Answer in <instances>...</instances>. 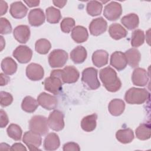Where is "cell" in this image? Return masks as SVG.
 I'll list each match as a JSON object with an SVG mask.
<instances>
[{
	"label": "cell",
	"instance_id": "cell-16",
	"mask_svg": "<svg viewBox=\"0 0 151 151\" xmlns=\"http://www.w3.org/2000/svg\"><path fill=\"white\" fill-rule=\"evenodd\" d=\"M110 64L118 71L124 70L127 64L124 53L121 51H115L112 53L110 57Z\"/></svg>",
	"mask_w": 151,
	"mask_h": 151
},
{
	"label": "cell",
	"instance_id": "cell-2",
	"mask_svg": "<svg viewBox=\"0 0 151 151\" xmlns=\"http://www.w3.org/2000/svg\"><path fill=\"white\" fill-rule=\"evenodd\" d=\"M150 97V93L146 88L132 87L125 93L124 100L130 104H142Z\"/></svg>",
	"mask_w": 151,
	"mask_h": 151
},
{
	"label": "cell",
	"instance_id": "cell-24",
	"mask_svg": "<svg viewBox=\"0 0 151 151\" xmlns=\"http://www.w3.org/2000/svg\"><path fill=\"white\" fill-rule=\"evenodd\" d=\"M109 33L110 36L116 40L125 38L127 34L126 29L118 23H113L109 26Z\"/></svg>",
	"mask_w": 151,
	"mask_h": 151
},
{
	"label": "cell",
	"instance_id": "cell-11",
	"mask_svg": "<svg viewBox=\"0 0 151 151\" xmlns=\"http://www.w3.org/2000/svg\"><path fill=\"white\" fill-rule=\"evenodd\" d=\"M43 84L45 90L54 94H58L62 90L63 81L57 76L50 75L44 80Z\"/></svg>",
	"mask_w": 151,
	"mask_h": 151
},
{
	"label": "cell",
	"instance_id": "cell-7",
	"mask_svg": "<svg viewBox=\"0 0 151 151\" xmlns=\"http://www.w3.org/2000/svg\"><path fill=\"white\" fill-rule=\"evenodd\" d=\"M64 114L60 110H55L48 116L47 121L49 127L54 131H61L64 127Z\"/></svg>",
	"mask_w": 151,
	"mask_h": 151
},
{
	"label": "cell",
	"instance_id": "cell-27",
	"mask_svg": "<svg viewBox=\"0 0 151 151\" xmlns=\"http://www.w3.org/2000/svg\"><path fill=\"white\" fill-rule=\"evenodd\" d=\"M97 119V115L96 113L84 117L81 122L82 129L87 132L93 131L96 127Z\"/></svg>",
	"mask_w": 151,
	"mask_h": 151
},
{
	"label": "cell",
	"instance_id": "cell-37",
	"mask_svg": "<svg viewBox=\"0 0 151 151\" xmlns=\"http://www.w3.org/2000/svg\"><path fill=\"white\" fill-rule=\"evenodd\" d=\"M145 41V33L143 30L137 29L134 30L132 34L131 45L133 47L141 46Z\"/></svg>",
	"mask_w": 151,
	"mask_h": 151
},
{
	"label": "cell",
	"instance_id": "cell-46",
	"mask_svg": "<svg viewBox=\"0 0 151 151\" xmlns=\"http://www.w3.org/2000/svg\"><path fill=\"white\" fill-rule=\"evenodd\" d=\"M24 2L30 8L37 6L40 4V1H25Z\"/></svg>",
	"mask_w": 151,
	"mask_h": 151
},
{
	"label": "cell",
	"instance_id": "cell-23",
	"mask_svg": "<svg viewBox=\"0 0 151 151\" xmlns=\"http://www.w3.org/2000/svg\"><path fill=\"white\" fill-rule=\"evenodd\" d=\"M125 109V103L123 100L119 99H114L111 100L108 106L109 113L114 116H120Z\"/></svg>",
	"mask_w": 151,
	"mask_h": 151
},
{
	"label": "cell",
	"instance_id": "cell-12",
	"mask_svg": "<svg viewBox=\"0 0 151 151\" xmlns=\"http://www.w3.org/2000/svg\"><path fill=\"white\" fill-rule=\"evenodd\" d=\"M37 101L39 105L48 110L55 109L58 104V100L55 96L45 92L39 94L37 97Z\"/></svg>",
	"mask_w": 151,
	"mask_h": 151
},
{
	"label": "cell",
	"instance_id": "cell-36",
	"mask_svg": "<svg viewBox=\"0 0 151 151\" xmlns=\"http://www.w3.org/2000/svg\"><path fill=\"white\" fill-rule=\"evenodd\" d=\"M7 134L14 140L18 141L21 139L22 131L21 127L16 124H11L6 129Z\"/></svg>",
	"mask_w": 151,
	"mask_h": 151
},
{
	"label": "cell",
	"instance_id": "cell-19",
	"mask_svg": "<svg viewBox=\"0 0 151 151\" xmlns=\"http://www.w3.org/2000/svg\"><path fill=\"white\" fill-rule=\"evenodd\" d=\"M28 8L21 1L14 2L11 4L9 12L11 15L15 19L23 18L26 16Z\"/></svg>",
	"mask_w": 151,
	"mask_h": 151
},
{
	"label": "cell",
	"instance_id": "cell-32",
	"mask_svg": "<svg viewBox=\"0 0 151 151\" xmlns=\"http://www.w3.org/2000/svg\"><path fill=\"white\" fill-rule=\"evenodd\" d=\"M137 138L140 140H146L150 138V125L149 123L140 124L135 130Z\"/></svg>",
	"mask_w": 151,
	"mask_h": 151
},
{
	"label": "cell",
	"instance_id": "cell-15",
	"mask_svg": "<svg viewBox=\"0 0 151 151\" xmlns=\"http://www.w3.org/2000/svg\"><path fill=\"white\" fill-rule=\"evenodd\" d=\"M149 81V77L146 70L137 67L135 68L132 75V81L137 86L143 87L146 86Z\"/></svg>",
	"mask_w": 151,
	"mask_h": 151
},
{
	"label": "cell",
	"instance_id": "cell-33",
	"mask_svg": "<svg viewBox=\"0 0 151 151\" xmlns=\"http://www.w3.org/2000/svg\"><path fill=\"white\" fill-rule=\"evenodd\" d=\"M46 19L50 24H57L61 19L60 11L53 6H50L45 9Z\"/></svg>",
	"mask_w": 151,
	"mask_h": 151
},
{
	"label": "cell",
	"instance_id": "cell-21",
	"mask_svg": "<svg viewBox=\"0 0 151 151\" xmlns=\"http://www.w3.org/2000/svg\"><path fill=\"white\" fill-rule=\"evenodd\" d=\"M124 55L127 64L131 67L135 68L139 66L141 59V54L137 49L135 48H130L124 52Z\"/></svg>",
	"mask_w": 151,
	"mask_h": 151
},
{
	"label": "cell",
	"instance_id": "cell-26",
	"mask_svg": "<svg viewBox=\"0 0 151 151\" xmlns=\"http://www.w3.org/2000/svg\"><path fill=\"white\" fill-rule=\"evenodd\" d=\"M87 53L86 49L81 46L79 45L74 48L70 52V58L75 64H81L86 59Z\"/></svg>",
	"mask_w": 151,
	"mask_h": 151
},
{
	"label": "cell",
	"instance_id": "cell-39",
	"mask_svg": "<svg viewBox=\"0 0 151 151\" xmlns=\"http://www.w3.org/2000/svg\"><path fill=\"white\" fill-rule=\"evenodd\" d=\"M12 101L13 97L9 93L3 91L0 92V104L2 107L9 106Z\"/></svg>",
	"mask_w": 151,
	"mask_h": 151
},
{
	"label": "cell",
	"instance_id": "cell-3",
	"mask_svg": "<svg viewBox=\"0 0 151 151\" xmlns=\"http://www.w3.org/2000/svg\"><path fill=\"white\" fill-rule=\"evenodd\" d=\"M50 75L59 77L63 83L67 84L77 82L80 77L78 70L72 65L66 66L63 70H54L51 72Z\"/></svg>",
	"mask_w": 151,
	"mask_h": 151
},
{
	"label": "cell",
	"instance_id": "cell-6",
	"mask_svg": "<svg viewBox=\"0 0 151 151\" xmlns=\"http://www.w3.org/2000/svg\"><path fill=\"white\" fill-rule=\"evenodd\" d=\"M67 52L61 49H55L52 51L48 56V63L52 68L63 67L68 60Z\"/></svg>",
	"mask_w": 151,
	"mask_h": 151
},
{
	"label": "cell",
	"instance_id": "cell-17",
	"mask_svg": "<svg viewBox=\"0 0 151 151\" xmlns=\"http://www.w3.org/2000/svg\"><path fill=\"white\" fill-rule=\"evenodd\" d=\"M30 29L28 25H20L16 27L13 31L15 39L21 44L26 43L30 37Z\"/></svg>",
	"mask_w": 151,
	"mask_h": 151
},
{
	"label": "cell",
	"instance_id": "cell-13",
	"mask_svg": "<svg viewBox=\"0 0 151 151\" xmlns=\"http://www.w3.org/2000/svg\"><path fill=\"white\" fill-rule=\"evenodd\" d=\"M26 76L30 80H41L44 76V71L42 67L37 63H31L26 68Z\"/></svg>",
	"mask_w": 151,
	"mask_h": 151
},
{
	"label": "cell",
	"instance_id": "cell-40",
	"mask_svg": "<svg viewBox=\"0 0 151 151\" xmlns=\"http://www.w3.org/2000/svg\"><path fill=\"white\" fill-rule=\"evenodd\" d=\"M12 31V26L9 21L5 18H0V33L2 35L10 34Z\"/></svg>",
	"mask_w": 151,
	"mask_h": 151
},
{
	"label": "cell",
	"instance_id": "cell-38",
	"mask_svg": "<svg viewBox=\"0 0 151 151\" xmlns=\"http://www.w3.org/2000/svg\"><path fill=\"white\" fill-rule=\"evenodd\" d=\"M74 26L75 21L70 17L64 18L60 24L61 30L64 33H69L74 28Z\"/></svg>",
	"mask_w": 151,
	"mask_h": 151
},
{
	"label": "cell",
	"instance_id": "cell-14",
	"mask_svg": "<svg viewBox=\"0 0 151 151\" xmlns=\"http://www.w3.org/2000/svg\"><path fill=\"white\" fill-rule=\"evenodd\" d=\"M107 28V23L102 17L95 18L89 25L90 32L92 35L99 36L103 34Z\"/></svg>",
	"mask_w": 151,
	"mask_h": 151
},
{
	"label": "cell",
	"instance_id": "cell-34",
	"mask_svg": "<svg viewBox=\"0 0 151 151\" xmlns=\"http://www.w3.org/2000/svg\"><path fill=\"white\" fill-rule=\"evenodd\" d=\"M103 9V4L97 1H90L87 4L86 11L88 15L95 17L100 15Z\"/></svg>",
	"mask_w": 151,
	"mask_h": 151
},
{
	"label": "cell",
	"instance_id": "cell-8",
	"mask_svg": "<svg viewBox=\"0 0 151 151\" xmlns=\"http://www.w3.org/2000/svg\"><path fill=\"white\" fill-rule=\"evenodd\" d=\"M122 14V8L120 3L111 1L107 4L104 8L103 15L109 21H116Z\"/></svg>",
	"mask_w": 151,
	"mask_h": 151
},
{
	"label": "cell",
	"instance_id": "cell-41",
	"mask_svg": "<svg viewBox=\"0 0 151 151\" xmlns=\"http://www.w3.org/2000/svg\"><path fill=\"white\" fill-rule=\"evenodd\" d=\"M63 149L64 151H79L80 150V147L77 143L70 142L65 143L63 145Z\"/></svg>",
	"mask_w": 151,
	"mask_h": 151
},
{
	"label": "cell",
	"instance_id": "cell-44",
	"mask_svg": "<svg viewBox=\"0 0 151 151\" xmlns=\"http://www.w3.org/2000/svg\"><path fill=\"white\" fill-rule=\"evenodd\" d=\"M0 77H1V82H0V84L1 86H4L6 85L9 81H10V78L6 76L5 74H4V73H1L0 74Z\"/></svg>",
	"mask_w": 151,
	"mask_h": 151
},
{
	"label": "cell",
	"instance_id": "cell-35",
	"mask_svg": "<svg viewBox=\"0 0 151 151\" xmlns=\"http://www.w3.org/2000/svg\"><path fill=\"white\" fill-rule=\"evenodd\" d=\"M51 48L50 42L45 38L38 40L35 44V51L40 54H47Z\"/></svg>",
	"mask_w": 151,
	"mask_h": 151
},
{
	"label": "cell",
	"instance_id": "cell-18",
	"mask_svg": "<svg viewBox=\"0 0 151 151\" xmlns=\"http://www.w3.org/2000/svg\"><path fill=\"white\" fill-rule=\"evenodd\" d=\"M45 14L41 8L31 9L28 16L29 24L33 27H39L45 22Z\"/></svg>",
	"mask_w": 151,
	"mask_h": 151
},
{
	"label": "cell",
	"instance_id": "cell-28",
	"mask_svg": "<svg viewBox=\"0 0 151 151\" xmlns=\"http://www.w3.org/2000/svg\"><path fill=\"white\" fill-rule=\"evenodd\" d=\"M116 138L121 143H129L134 139L133 131L130 128L120 129L116 133Z\"/></svg>",
	"mask_w": 151,
	"mask_h": 151
},
{
	"label": "cell",
	"instance_id": "cell-29",
	"mask_svg": "<svg viewBox=\"0 0 151 151\" xmlns=\"http://www.w3.org/2000/svg\"><path fill=\"white\" fill-rule=\"evenodd\" d=\"M121 22L129 30H132L139 26V17L134 13L129 14L122 18Z\"/></svg>",
	"mask_w": 151,
	"mask_h": 151
},
{
	"label": "cell",
	"instance_id": "cell-1",
	"mask_svg": "<svg viewBox=\"0 0 151 151\" xmlns=\"http://www.w3.org/2000/svg\"><path fill=\"white\" fill-rule=\"evenodd\" d=\"M99 76L106 89L110 92H116L122 87V82L117 77L116 71L110 67H106L100 70Z\"/></svg>",
	"mask_w": 151,
	"mask_h": 151
},
{
	"label": "cell",
	"instance_id": "cell-25",
	"mask_svg": "<svg viewBox=\"0 0 151 151\" xmlns=\"http://www.w3.org/2000/svg\"><path fill=\"white\" fill-rule=\"evenodd\" d=\"M71 37L77 43H82L86 41L88 38L87 29L81 25L76 26L71 31Z\"/></svg>",
	"mask_w": 151,
	"mask_h": 151
},
{
	"label": "cell",
	"instance_id": "cell-42",
	"mask_svg": "<svg viewBox=\"0 0 151 151\" xmlns=\"http://www.w3.org/2000/svg\"><path fill=\"white\" fill-rule=\"evenodd\" d=\"M0 117V127L1 128H4L8 124L9 119L6 113L3 109H1Z\"/></svg>",
	"mask_w": 151,
	"mask_h": 151
},
{
	"label": "cell",
	"instance_id": "cell-45",
	"mask_svg": "<svg viewBox=\"0 0 151 151\" xmlns=\"http://www.w3.org/2000/svg\"><path fill=\"white\" fill-rule=\"evenodd\" d=\"M0 8H1V15H3L7 12L8 9V4L5 1H0Z\"/></svg>",
	"mask_w": 151,
	"mask_h": 151
},
{
	"label": "cell",
	"instance_id": "cell-4",
	"mask_svg": "<svg viewBox=\"0 0 151 151\" xmlns=\"http://www.w3.org/2000/svg\"><path fill=\"white\" fill-rule=\"evenodd\" d=\"M97 70L93 67L85 68L82 72L81 81L84 87L88 90H96L100 86L97 78Z\"/></svg>",
	"mask_w": 151,
	"mask_h": 151
},
{
	"label": "cell",
	"instance_id": "cell-22",
	"mask_svg": "<svg viewBox=\"0 0 151 151\" xmlns=\"http://www.w3.org/2000/svg\"><path fill=\"white\" fill-rule=\"evenodd\" d=\"M109 53L103 50H98L92 55V61L97 67H101L108 63Z\"/></svg>",
	"mask_w": 151,
	"mask_h": 151
},
{
	"label": "cell",
	"instance_id": "cell-9",
	"mask_svg": "<svg viewBox=\"0 0 151 151\" xmlns=\"http://www.w3.org/2000/svg\"><path fill=\"white\" fill-rule=\"evenodd\" d=\"M22 141L28 146L29 150H40L39 147L42 143L41 135L31 130L25 132Z\"/></svg>",
	"mask_w": 151,
	"mask_h": 151
},
{
	"label": "cell",
	"instance_id": "cell-47",
	"mask_svg": "<svg viewBox=\"0 0 151 151\" xmlns=\"http://www.w3.org/2000/svg\"><path fill=\"white\" fill-rule=\"evenodd\" d=\"M52 2L55 6L62 8L66 4L67 1H53Z\"/></svg>",
	"mask_w": 151,
	"mask_h": 151
},
{
	"label": "cell",
	"instance_id": "cell-31",
	"mask_svg": "<svg viewBox=\"0 0 151 151\" xmlns=\"http://www.w3.org/2000/svg\"><path fill=\"white\" fill-rule=\"evenodd\" d=\"M38 103L34 98L28 96L24 97L21 103V108L24 111L31 113L34 112L38 107Z\"/></svg>",
	"mask_w": 151,
	"mask_h": 151
},
{
	"label": "cell",
	"instance_id": "cell-5",
	"mask_svg": "<svg viewBox=\"0 0 151 151\" xmlns=\"http://www.w3.org/2000/svg\"><path fill=\"white\" fill-rule=\"evenodd\" d=\"M48 127L47 119L43 116H34L29 122V128L30 130L38 133L40 135H45L49 131Z\"/></svg>",
	"mask_w": 151,
	"mask_h": 151
},
{
	"label": "cell",
	"instance_id": "cell-10",
	"mask_svg": "<svg viewBox=\"0 0 151 151\" xmlns=\"http://www.w3.org/2000/svg\"><path fill=\"white\" fill-rule=\"evenodd\" d=\"M14 57L20 63H28L32 58V51L27 45H19L13 51Z\"/></svg>",
	"mask_w": 151,
	"mask_h": 151
},
{
	"label": "cell",
	"instance_id": "cell-43",
	"mask_svg": "<svg viewBox=\"0 0 151 151\" xmlns=\"http://www.w3.org/2000/svg\"><path fill=\"white\" fill-rule=\"evenodd\" d=\"M11 150H27L26 147L21 143H15L12 145Z\"/></svg>",
	"mask_w": 151,
	"mask_h": 151
},
{
	"label": "cell",
	"instance_id": "cell-20",
	"mask_svg": "<svg viewBox=\"0 0 151 151\" xmlns=\"http://www.w3.org/2000/svg\"><path fill=\"white\" fill-rule=\"evenodd\" d=\"M44 148L46 150L52 151L57 150L60 145L58 136L55 133H48L44 140Z\"/></svg>",
	"mask_w": 151,
	"mask_h": 151
},
{
	"label": "cell",
	"instance_id": "cell-48",
	"mask_svg": "<svg viewBox=\"0 0 151 151\" xmlns=\"http://www.w3.org/2000/svg\"><path fill=\"white\" fill-rule=\"evenodd\" d=\"M1 38V51H2V50L4 49V47H5V41L4 40V38H3V37L2 36H1L0 37Z\"/></svg>",
	"mask_w": 151,
	"mask_h": 151
},
{
	"label": "cell",
	"instance_id": "cell-30",
	"mask_svg": "<svg viewBox=\"0 0 151 151\" xmlns=\"http://www.w3.org/2000/svg\"><path fill=\"white\" fill-rule=\"evenodd\" d=\"M1 66L3 72L7 75H12L17 70V64L11 57L4 58L1 61Z\"/></svg>",
	"mask_w": 151,
	"mask_h": 151
}]
</instances>
